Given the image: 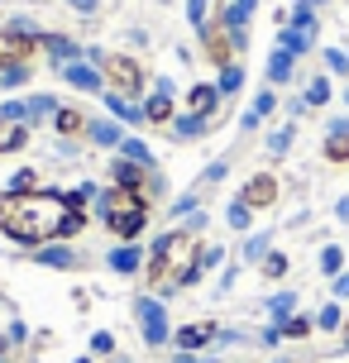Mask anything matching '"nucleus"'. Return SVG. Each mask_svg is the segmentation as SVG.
Instances as JSON below:
<instances>
[{
    "label": "nucleus",
    "instance_id": "bb28decb",
    "mask_svg": "<svg viewBox=\"0 0 349 363\" xmlns=\"http://www.w3.org/2000/svg\"><path fill=\"white\" fill-rule=\"evenodd\" d=\"M206 129H211V120H196V115H177V120H172V134H177V139H201Z\"/></svg>",
    "mask_w": 349,
    "mask_h": 363
},
{
    "label": "nucleus",
    "instance_id": "0eeeda50",
    "mask_svg": "<svg viewBox=\"0 0 349 363\" xmlns=\"http://www.w3.org/2000/svg\"><path fill=\"white\" fill-rule=\"evenodd\" d=\"M34 53H38V38L34 34H24V29H0V72L24 67Z\"/></svg>",
    "mask_w": 349,
    "mask_h": 363
},
{
    "label": "nucleus",
    "instance_id": "9b49d317",
    "mask_svg": "<svg viewBox=\"0 0 349 363\" xmlns=\"http://www.w3.org/2000/svg\"><path fill=\"white\" fill-rule=\"evenodd\" d=\"M139 325H144L148 345H167L172 340V330H167V315L158 301H139Z\"/></svg>",
    "mask_w": 349,
    "mask_h": 363
},
{
    "label": "nucleus",
    "instance_id": "4468645a",
    "mask_svg": "<svg viewBox=\"0 0 349 363\" xmlns=\"http://www.w3.org/2000/svg\"><path fill=\"white\" fill-rule=\"evenodd\" d=\"M29 139V125L19 115H0V153H19Z\"/></svg>",
    "mask_w": 349,
    "mask_h": 363
},
{
    "label": "nucleus",
    "instance_id": "412c9836",
    "mask_svg": "<svg viewBox=\"0 0 349 363\" xmlns=\"http://www.w3.org/2000/svg\"><path fill=\"white\" fill-rule=\"evenodd\" d=\"M292 62L297 57L287 53V48H273V57H268V82H273V86H287V82H292Z\"/></svg>",
    "mask_w": 349,
    "mask_h": 363
},
{
    "label": "nucleus",
    "instance_id": "5701e85b",
    "mask_svg": "<svg viewBox=\"0 0 349 363\" xmlns=\"http://www.w3.org/2000/svg\"><path fill=\"white\" fill-rule=\"evenodd\" d=\"M258 272H263L268 282H282V277L292 272V258L282 254V249H273V254H268V258H263V263H258Z\"/></svg>",
    "mask_w": 349,
    "mask_h": 363
},
{
    "label": "nucleus",
    "instance_id": "aec40b11",
    "mask_svg": "<svg viewBox=\"0 0 349 363\" xmlns=\"http://www.w3.org/2000/svg\"><path fill=\"white\" fill-rule=\"evenodd\" d=\"M268 254H273V230H263V235H249V239H244L239 263H263Z\"/></svg>",
    "mask_w": 349,
    "mask_h": 363
},
{
    "label": "nucleus",
    "instance_id": "a19ab883",
    "mask_svg": "<svg viewBox=\"0 0 349 363\" xmlns=\"http://www.w3.org/2000/svg\"><path fill=\"white\" fill-rule=\"evenodd\" d=\"M92 349H96V354H111V349H115V340L106 335V330H101V335H92Z\"/></svg>",
    "mask_w": 349,
    "mask_h": 363
},
{
    "label": "nucleus",
    "instance_id": "4be33fe9",
    "mask_svg": "<svg viewBox=\"0 0 349 363\" xmlns=\"http://www.w3.org/2000/svg\"><path fill=\"white\" fill-rule=\"evenodd\" d=\"M282 340H306V335H316V315H306V311H297L292 320H282Z\"/></svg>",
    "mask_w": 349,
    "mask_h": 363
},
{
    "label": "nucleus",
    "instance_id": "2f4dec72",
    "mask_svg": "<svg viewBox=\"0 0 349 363\" xmlns=\"http://www.w3.org/2000/svg\"><path fill=\"white\" fill-rule=\"evenodd\" d=\"M221 263H225V249H221V244H201V254H196V268L211 272V268H221Z\"/></svg>",
    "mask_w": 349,
    "mask_h": 363
},
{
    "label": "nucleus",
    "instance_id": "f704fd0d",
    "mask_svg": "<svg viewBox=\"0 0 349 363\" xmlns=\"http://www.w3.org/2000/svg\"><path fill=\"white\" fill-rule=\"evenodd\" d=\"M120 148H125V158H134V163L153 167V153H148V144H144V139H125V144H120Z\"/></svg>",
    "mask_w": 349,
    "mask_h": 363
},
{
    "label": "nucleus",
    "instance_id": "ddd939ff",
    "mask_svg": "<svg viewBox=\"0 0 349 363\" xmlns=\"http://www.w3.org/2000/svg\"><path fill=\"white\" fill-rule=\"evenodd\" d=\"M273 110H277V86H263V91L254 96V106H249V115L239 120V129H244V134H249V129H258L263 120H268V115H273Z\"/></svg>",
    "mask_w": 349,
    "mask_h": 363
},
{
    "label": "nucleus",
    "instance_id": "4c0bfd02",
    "mask_svg": "<svg viewBox=\"0 0 349 363\" xmlns=\"http://www.w3.org/2000/svg\"><path fill=\"white\" fill-rule=\"evenodd\" d=\"M331 301H345L349 306V268L340 272V277H331Z\"/></svg>",
    "mask_w": 349,
    "mask_h": 363
},
{
    "label": "nucleus",
    "instance_id": "a211bd4d",
    "mask_svg": "<svg viewBox=\"0 0 349 363\" xmlns=\"http://www.w3.org/2000/svg\"><path fill=\"white\" fill-rule=\"evenodd\" d=\"M345 315H349L345 301H326V306L316 311V330L321 335H345Z\"/></svg>",
    "mask_w": 349,
    "mask_h": 363
},
{
    "label": "nucleus",
    "instance_id": "c85d7f7f",
    "mask_svg": "<svg viewBox=\"0 0 349 363\" xmlns=\"http://www.w3.org/2000/svg\"><path fill=\"white\" fill-rule=\"evenodd\" d=\"M277 48H287L292 57H301L311 48V34H306V29H282V34H277Z\"/></svg>",
    "mask_w": 349,
    "mask_h": 363
},
{
    "label": "nucleus",
    "instance_id": "7ed1b4c3",
    "mask_svg": "<svg viewBox=\"0 0 349 363\" xmlns=\"http://www.w3.org/2000/svg\"><path fill=\"white\" fill-rule=\"evenodd\" d=\"M101 220L120 244H134V239L148 230V196L134 191V186H111L101 196Z\"/></svg>",
    "mask_w": 349,
    "mask_h": 363
},
{
    "label": "nucleus",
    "instance_id": "de8ad7c7",
    "mask_svg": "<svg viewBox=\"0 0 349 363\" xmlns=\"http://www.w3.org/2000/svg\"><path fill=\"white\" fill-rule=\"evenodd\" d=\"M273 363H287V359H273Z\"/></svg>",
    "mask_w": 349,
    "mask_h": 363
},
{
    "label": "nucleus",
    "instance_id": "393cba45",
    "mask_svg": "<svg viewBox=\"0 0 349 363\" xmlns=\"http://www.w3.org/2000/svg\"><path fill=\"white\" fill-rule=\"evenodd\" d=\"M139 263H144V254H139L134 244H120V249L111 254V268H115V272H125V277H129V272H139Z\"/></svg>",
    "mask_w": 349,
    "mask_h": 363
},
{
    "label": "nucleus",
    "instance_id": "cd10ccee",
    "mask_svg": "<svg viewBox=\"0 0 349 363\" xmlns=\"http://www.w3.org/2000/svg\"><path fill=\"white\" fill-rule=\"evenodd\" d=\"M292 139H297V125H277L263 144H268V153H273V158H282V153H292Z\"/></svg>",
    "mask_w": 349,
    "mask_h": 363
},
{
    "label": "nucleus",
    "instance_id": "1a4fd4ad",
    "mask_svg": "<svg viewBox=\"0 0 349 363\" xmlns=\"http://www.w3.org/2000/svg\"><path fill=\"white\" fill-rule=\"evenodd\" d=\"M321 158L331 167H349V115H335L326 125V144H321Z\"/></svg>",
    "mask_w": 349,
    "mask_h": 363
},
{
    "label": "nucleus",
    "instance_id": "f8f14e48",
    "mask_svg": "<svg viewBox=\"0 0 349 363\" xmlns=\"http://www.w3.org/2000/svg\"><path fill=\"white\" fill-rule=\"evenodd\" d=\"M144 120L148 125H172L177 120V106H172V86H158L153 96H144Z\"/></svg>",
    "mask_w": 349,
    "mask_h": 363
},
{
    "label": "nucleus",
    "instance_id": "a878e982",
    "mask_svg": "<svg viewBox=\"0 0 349 363\" xmlns=\"http://www.w3.org/2000/svg\"><path fill=\"white\" fill-rule=\"evenodd\" d=\"M225 220H230V230H235V235H249V230H254V211H249V206H244V201H230V211H225Z\"/></svg>",
    "mask_w": 349,
    "mask_h": 363
},
{
    "label": "nucleus",
    "instance_id": "423d86ee",
    "mask_svg": "<svg viewBox=\"0 0 349 363\" xmlns=\"http://www.w3.org/2000/svg\"><path fill=\"white\" fill-rule=\"evenodd\" d=\"M239 201H244L254 216H258V211H273L277 201H282V182H277L273 172H254V177L239 186Z\"/></svg>",
    "mask_w": 349,
    "mask_h": 363
},
{
    "label": "nucleus",
    "instance_id": "2eb2a0df",
    "mask_svg": "<svg viewBox=\"0 0 349 363\" xmlns=\"http://www.w3.org/2000/svg\"><path fill=\"white\" fill-rule=\"evenodd\" d=\"M301 101L311 110H326L335 101V82H331V72H316L311 82H306V91H301Z\"/></svg>",
    "mask_w": 349,
    "mask_h": 363
},
{
    "label": "nucleus",
    "instance_id": "7c9ffc66",
    "mask_svg": "<svg viewBox=\"0 0 349 363\" xmlns=\"http://www.w3.org/2000/svg\"><path fill=\"white\" fill-rule=\"evenodd\" d=\"M67 82H72V86H82V91H106V82H101L92 67H72V72H67Z\"/></svg>",
    "mask_w": 349,
    "mask_h": 363
},
{
    "label": "nucleus",
    "instance_id": "72a5a7b5",
    "mask_svg": "<svg viewBox=\"0 0 349 363\" xmlns=\"http://www.w3.org/2000/svg\"><path fill=\"white\" fill-rule=\"evenodd\" d=\"M326 72L331 77H349V53L345 48H326Z\"/></svg>",
    "mask_w": 349,
    "mask_h": 363
},
{
    "label": "nucleus",
    "instance_id": "e433bc0d",
    "mask_svg": "<svg viewBox=\"0 0 349 363\" xmlns=\"http://www.w3.org/2000/svg\"><path fill=\"white\" fill-rule=\"evenodd\" d=\"M196 201H201V191H187L182 201H172V220H182V216H192V211H196Z\"/></svg>",
    "mask_w": 349,
    "mask_h": 363
},
{
    "label": "nucleus",
    "instance_id": "f3484780",
    "mask_svg": "<svg viewBox=\"0 0 349 363\" xmlns=\"http://www.w3.org/2000/svg\"><path fill=\"white\" fill-rule=\"evenodd\" d=\"M297 301H301V296H297V291H277V296H268V301H263V311H268V325H282V320H292L297 315Z\"/></svg>",
    "mask_w": 349,
    "mask_h": 363
},
{
    "label": "nucleus",
    "instance_id": "49530a36",
    "mask_svg": "<svg viewBox=\"0 0 349 363\" xmlns=\"http://www.w3.org/2000/svg\"><path fill=\"white\" fill-rule=\"evenodd\" d=\"M340 349H345V354H349V335H345V345H340Z\"/></svg>",
    "mask_w": 349,
    "mask_h": 363
},
{
    "label": "nucleus",
    "instance_id": "79ce46f5",
    "mask_svg": "<svg viewBox=\"0 0 349 363\" xmlns=\"http://www.w3.org/2000/svg\"><path fill=\"white\" fill-rule=\"evenodd\" d=\"M287 115H292V120H301V115H311V106H306L301 96H292V101H287Z\"/></svg>",
    "mask_w": 349,
    "mask_h": 363
},
{
    "label": "nucleus",
    "instance_id": "39448f33",
    "mask_svg": "<svg viewBox=\"0 0 349 363\" xmlns=\"http://www.w3.org/2000/svg\"><path fill=\"white\" fill-rule=\"evenodd\" d=\"M201 53L211 67H235V53H244V34H235L230 24H221V19H211L201 29Z\"/></svg>",
    "mask_w": 349,
    "mask_h": 363
},
{
    "label": "nucleus",
    "instance_id": "6e6552de",
    "mask_svg": "<svg viewBox=\"0 0 349 363\" xmlns=\"http://www.w3.org/2000/svg\"><path fill=\"white\" fill-rule=\"evenodd\" d=\"M221 86H216V82H196V86L187 91V101H182V110L187 115H196V120H211V125H216V120H221Z\"/></svg>",
    "mask_w": 349,
    "mask_h": 363
},
{
    "label": "nucleus",
    "instance_id": "c03bdc74",
    "mask_svg": "<svg viewBox=\"0 0 349 363\" xmlns=\"http://www.w3.org/2000/svg\"><path fill=\"white\" fill-rule=\"evenodd\" d=\"M72 5H77V10H87V15L96 10V0H72Z\"/></svg>",
    "mask_w": 349,
    "mask_h": 363
},
{
    "label": "nucleus",
    "instance_id": "c9c22d12",
    "mask_svg": "<svg viewBox=\"0 0 349 363\" xmlns=\"http://www.w3.org/2000/svg\"><path fill=\"white\" fill-rule=\"evenodd\" d=\"M10 191H38V172H34V167L15 172V177H10Z\"/></svg>",
    "mask_w": 349,
    "mask_h": 363
},
{
    "label": "nucleus",
    "instance_id": "f257e3e1",
    "mask_svg": "<svg viewBox=\"0 0 349 363\" xmlns=\"http://www.w3.org/2000/svg\"><path fill=\"white\" fill-rule=\"evenodd\" d=\"M62 216H67V201L57 191H5L0 196V230L29 249H43L62 239Z\"/></svg>",
    "mask_w": 349,
    "mask_h": 363
},
{
    "label": "nucleus",
    "instance_id": "6ab92c4d",
    "mask_svg": "<svg viewBox=\"0 0 349 363\" xmlns=\"http://www.w3.org/2000/svg\"><path fill=\"white\" fill-rule=\"evenodd\" d=\"M34 258L43 263V268H77V254L62 244V239H53V244H43V249H34Z\"/></svg>",
    "mask_w": 349,
    "mask_h": 363
},
{
    "label": "nucleus",
    "instance_id": "b1692460",
    "mask_svg": "<svg viewBox=\"0 0 349 363\" xmlns=\"http://www.w3.org/2000/svg\"><path fill=\"white\" fill-rule=\"evenodd\" d=\"M53 125H57V134H82L87 120H82V110H77V106H57L53 110Z\"/></svg>",
    "mask_w": 349,
    "mask_h": 363
},
{
    "label": "nucleus",
    "instance_id": "ea45409f",
    "mask_svg": "<svg viewBox=\"0 0 349 363\" xmlns=\"http://www.w3.org/2000/svg\"><path fill=\"white\" fill-rule=\"evenodd\" d=\"M258 345H268V349L282 345V330H277V325H263V330H258Z\"/></svg>",
    "mask_w": 349,
    "mask_h": 363
},
{
    "label": "nucleus",
    "instance_id": "473e14b6",
    "mask_svg": "<svg viewBox=\"0 0 349 363\" xmlns=\"http://www.w3.org/2000/svg\"><path fill=\"white\" fill-rule=\"evenodd\" d=\"M216 86H221V96H235V91L244 86V67H239V62H235V67H225V72H221V82H216Z\"/></svg>",
    "mask_w": 349,
    "mask_h": 363
},
{
    "label": "nucleus",
    "instance_id": "20e7f679",
    "mask_svg": "<svg viewBox=\"0 0 349 363\" xmlns=\"http://www.w3.org/2000/svg\"><path fill=\"white\" fill-rule=\"evenodd\" d=\"M101 82H106V91H115V96H125V101H134V96H144V62L129 53H101Z\"/></svg>",
    "mask_w": 349,
    "mask_h": 363
},
{
    "label": "nucleus",
    "instance_id": "c756f323",
    "mask_svg": "<svg viewBox=\"0 0 349 363\" xmlns=\"http://www.w3.org/2000/svg\"><path fill=\"white\" fill-rule=\"evenodd\" d=\"M225 177H230V158H216V163L196 177V191H206V186H216V182H225Z\"/></svg>",
    "mask_w": 349,
    "mask_h": 363
},
{
    "label": "nucleus",
    "instance_id": "dca6fc26",
    "mask_svg": "<svg viewBox=\"0 0 349 363\" xmlns=\"http://www.w3.org/2000/svg\"><path fill=\"white\" fill-rule=\"evenodd\" d=\"M316 268H321V277H340V272L349 268V249H345V244H321Z\"/></svg>",
    "mask_w": 349,
    "mask_h": 363
},
{
    "label": "nucleus",
    "instance_id": "37998d69",
    "mask_svg": "<svg viewBox=\"0 0 349 363\" xmlns=\"http://www.w3.org/2000/svg\"><path fill=\"white\" fill-rule=\"evenodd\" d=\"M335 220H340V225H349V191L335 201Z\"/></svg>",
    "mask_w": 349,
    "mask_h": 363
},
{
    "label": "nucleus",
    "instance_id": "9d476101",
    "mask_svg": "<svg viewBox=\"0 0 349 363\" xmlns=\"http://www.w3.org/2000/svg\"><path fill=\"white\" fill-rule=\"evenodd\" d=\"M216 340H221V325H216V320H192V325H182L172 335V345L182 349V354H196V349L216 345Z\"/></svg>",
    "mask_w": 349,
    "mask_h": 363
},
{
    "label": "nucleus",
    "instance_id": "f03ea898",
    "mask_svg": "<svg viewBox=\"0 0 349 363\" xmlns=\"http://www.w3.org/2000/svg\"><path fill=\"white\" fill-rule=\"evenodd\" d=\"M196 254H201V230H192V225L167 230V235L153 244V254H148L144 282H148V287H163L167 291L187 268H192V263H196Z\"/></svg>",
    "mask_w": 349,
    "mask_h": 363
},
{
    "label": "nucleus",
    "instance_id": "a18cd8bd",
    "mask_svg": "<svg viewBox=\"0 0 349 363\" xmlns=\"http://www.w3.org/2000/svg\"><path fill=\"white\" fill-rule=\"evenodd\" d=\"M340 106H345V110H349V86H345V91H340Z\"/></svg>",
    "mask_w": 349,
    "mask_h": 363
},
{
    "label": "nucleus",
    "instance_id": "58836bf2",
    "mask_svg": "<svg viewBox=\"0 0 349 363\" xmlns=\"http://www.w3.org/2000/svg\"><path fill=\"white\" fill-rule=\"evenodd\" d=\"M92 134H96V144H125V134L115 125H92Z\"/></svg>",
    "mask_w": 349,
    "mask_h": 363
}]
</instances>
